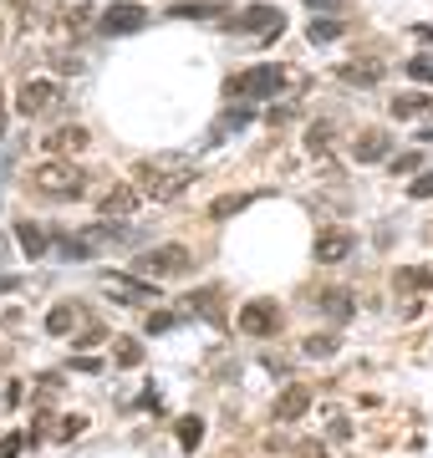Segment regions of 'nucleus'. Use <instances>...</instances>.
Masks as SVG:
<instances>
[{
  "label": "nucleus",
  "mask_w": 433,
  "mask_h": 458,
  "mask_svg": "<svg viewBox=\"0 0 433 458\" xmlns=\"http://www.w3.org/2000/svg\"><path fill=\"white\" fill-rule=\"evenodd\" d=\"M133 174L153 199H174V194H183V183L194 179V158L189 153H158V158H143Z\"/></svg>",
  "instance_id": "1"
},
{
  "label": "nucleus",
  "mask_w": 433,
  "mask_h": 458,
  "mask_svg": "<svg viewBox=\"0 0 433 458\" xmlns=\"http://www.w3.org/2000/svg\"><path fill=\"white\" fill-rule=\"evenodd\" d=\"M26 183H31L41 199H77V194H82V168L51 158V164H36Z\"/></svg>",
  "instance_id": "2"
},
{
  "label": "nucleus",
  "mask_w": 433,
  "mask_h": 458,
  "mask_svg": "<svg viewBox=\"0 0 433 458\" xmlns=\"http://www.w3.org/2000/svg\"><path fill=\"white\" fill-rule=\"evenodd\" d=\"M281 87H285L281 66H250V72H234L230 82H225V92L234 102H260V98H276Z\"/></svg>",
  "instance_id": "3"
},
{
  "label": "nucleus",
  "mask_w": 433,
  "mask_h": 458,
  "mask_svg": "<svg viewBox=\"0 0 433 458\" xmlns=\"http://www.w3.org/2000/svg\"><path fill=\"white\" fill-rule=\"evenodd\" d=\"M138 276H158V280H174V276H189L194 270V255L183 245H158V250H143L133 260Z\"/></svg>",
  "instance_id": "4"
},
{
  "label": "nucleus",
  "mask_w": 433,
  "mask_h": 458,
  "mask_svg": "<svg viewBox=\"0 0 433 458\" xmlns=\"http://www.w3.org/2000/svg\"><path fill=\"white\" fill-rule=\"evenodd\" d=\"M51 107H62V87L56 82H47V77L21 82V92H16V113L21 117H47Z\"/></svg>",
  "instance_id": "5"
},
{
  "label": "nucleus",
  "mask_w": 433,
  "mask_h": 458,
  "mask_svg": "<svg viewBox=\"0 0 433 458\" xmlns=\"http://www.w3.org/2000/svg\"><path fill=\"white\" fill-rule=\"evenodd\" d=\"M98 21H102V26H98L102 36H133V31H143V26H149V11H143V5H133V0H117V5H107Z\"/></svg>",
  "instance_id": "6"
},
{
  "label": "nucleus",
  "mask_w": 433,
  "mask_h": 458,
  "mask_svg": "<svg viewBox=\"0 0 433 458\" xmlns=\"http://www.w3.org/2000/svg\"><path fill=\"white\" fill-rule=\"evenodd\" d=\"M234 26L245 36H281L285 16H281V5H245V11L234 16Z\"/></svg>",
  "instance_id": "7"
},
{
  "label": "nucleus",
  "mask_w": 433,
  "mask_h": 458,
  "mask_svg": "<svg viewBox=\"0 0 433 458\" xmlns=\"http://www.w3.org/2000/svg\"><path fill=\"white\" fill-rule=\"evenodd\" d=\"M240 331H250V336L281 331V306H276V301H250V306L240 311Z\"/></svg>",
  "instance_id": "8"
},
{
  "label": "nucleus",
  "mask_w": 433,
  "mask_h": 458,
  "mask_svg": "<svg viewBox=\"0 0 433 458\" xmlns=\"http://www.w3.org/2000/svg\"><path fill=\"white\" fill-rule=\"evenodd\" d=\"M352 229H327V234H317V260L321 265H336V260H347L352 255Z\"/></svg>",
  "instance_id": "9"
},
{
  "label": "nucleus",
  "mask_w": 433,
  "mask_h": 458,
  "mask_svg": "<svg viewBox=\"0 0 433 458\" xmlns=\"http://www.w3.org/2000/svg\"><path fill=\"white\" fill-rule=\"evenodd\" d=\"M352 153H357V164H383L387 132L383 128H362V132H357V143H352Z\"/></svg>",
  "instance_id": "10"
},
{
  "label": "nucleus",
  "mask_w": 433,
  "mask_h": 458,
  "mask_svg": "<svg viewBox=\"0 0 433 458\" xmlns=\"http://www.w3.org/2000/svg\"><path fill=\"white\" fill-rule=\"evenodd\" d=\"M342 82H352V87H378V82H383V62H378V56L342 62Z\"/></svg>",
  "instance_id": "11"
},
{
  "label": "nucleus",
  "mask_w": 433,
  "mask_h": 458,
  "mask_svg": "<svg viewBox=\"0 0 433 458\" xmlns=\"http://www.w3.org/2000/svg\"><path fill=\"white\" fill-rule=\"evenodd\" d=\"M168 16H174V21H219V16H230V5H209V0H179V5H168Z\"/></svg>",
  "instance_id": "12"
},
{
  "label": "nucleus",
  "mask_w": 433,
  "mask_h": 458,
  "mask_svg": "<svg viewBox=\"0 0 433 458\" xmlns=\"http://www.w3.org/2000/svg\"><path fill=\"white\" fill-rule=\"evenodd\" d=\"M306 408H311V393H306V387H285V393L276 397V423H296Z\"/></svg>",
  "instance_id": "13"
},
{
  "label": "nucleus",
  "mask_w": 433,
  "mask_h": 458,
  "mask_svg": "<svg viewBox=\"0 0 433 458\" xmlns=\"http://www.w3.org/2000/svg\"><path fill=\"white\" fill-rule=\"evenodd\" d=\"M77 327H82V306H77V301H62V306L47 316V331H51V336H72Z\"/></svg>",
  "instance_id": "14"
},
{
  "label": "nucleus",
  "mask_w": 433,
  "mask_h": 458,
  "mask_svg": "<svg viewBox=\"0 0 433 458\" xmlns=\"http://www.w3.org/2000/svg\"><path fill=\"white\" fill-rule=\"evenodd\" d=\"M133 209H138V189H128V183H113L102 194V214H133Z\"/></svg>",
  "instance_id": "15"
},
{
  "label": "nucleus",
  "mask_w": 433,
  "mask_h": 458,
  "mask_svg": "<svg viewBox=\"0 0 433 458\" xmlns=\"http://www.w3.org/2000/svg\"><path fill=\"white\" fill-rule=\"evenodd\" d=\"M16 240H21V250H26V255H47V229L41 225H31V219H16Z\"/></svg>",
  "instance_id": "16"
},
{
  "label": "nucleus",
  "mask_w": 433,
  "mask_h": 458,
  "mask_svg": "<svg viewBox=\"0 0 433 458\" xmlns=\"http://www.w3.org/2000/svg\"><path fill=\"white\" fill-rule=\"evenodd\" d=\"M51 153H77V148H87V128H56L47 138Z\"/></svg>",
  "instance_id": "17"
},
{
  "label": "nucleus",
  "mask_w": 433,
  "mask_h": 458,
  "mask_svg": "<svg viewBox=\"0 0 433 458\" xmlns=\"http://www.w3.org/2000/svg\"><path fill=\"white\" fill-rule=\"evenodd\" d=\"M398 291H433V265H413V270H398L393 280Z\"/></svg>",
  "instance_id": "18"
},
{
  "label": "nucleus",
  "mask_w": 433,
  "mask_h": 458,
  "mask_svg": "<svg viewBox=\"0 0 433 458\" xmlns=\"http://www.w3.org/2000/svg\"><path fill=\"white\" fill-rule=\"evenodd\" d=\"M317 306H321V311H332V316H352V311H357V295H352V291H321Z\"/></svg>",
  "instance_id": "19"
},
{
  "label": "nucleus",
  "mask_w": 433,
  "mask_h": 458,
  "mask_svg": "<svg viewBox=\"0 0 433 458\" xmlns=\"http://www.w3.org/2000/svg\"><path fill=\"white\" fill-rule=\"evenodd\" d=\"M342 31H347V21H311V26H306V36H311L317 47H327V41H336Z\"/></svg>",
  "instance_id": "20"
},
{
  "label": "nucleus",
  "mask_w": 433,
  "mask_h": 458,
  "mask_svg": "<svg viewBox=\"0 0 433 458\" xmlns=\"http://www.w3.org/2000/svg\"><path fill=\"white\" fill-rule=\"evenodd\" d=\"M250 199L255 194H225V199H215V204H209V214H215V219H230V214H240Z\"/></svg>",
  "instance_id": "21"
},
{
  "label": "nucleus",
  "mask_w": 433,
  "mask_h": 458,
  "mask_svg": "<svg viewBox=\"0 0 433 458\" xmlns=\"http://www.w3.org/2000/svg\"><path fill=\"white\" fill-rule=\"evenodd\" d=\"M113 352H117V367H138V361H143V346H138L133 336H117Z\"/></svg>",
  "instance_id": "22"
},
{
  "label": "nucleus",
  "mask_w": 433,
  "mask_h": 458,
  "mask_svg": "<svg viewBox=\"0 0 433 458\" xmlns=\"http://www.w3.org/2000/svg\"><path fill=\"white\" fill-rule=\"evenodd\" d=\"M336 346H342L336 336H306V346H301V352H306L311 361H327V357L336 352Z\"/></svg>",
  "instance_id": "23"
},
{
  "label": "nucleus",
  "mask_w": 433,
  "mask_h": 458,
  "mask_svg": "<svg viewBox=\"0 0 433 458\" xmlns=\"http://www.w3.org/2000/svg\"><path fill=\"white\" fill-rule=\"evenodd\" d=\"M200 438H204L200 418H179V443H183V448H200Z\"/></svg>",
  "instance_id": "24"
},
{
  "label": "nucleus",
  "mask_w": 433,
  "mask_h": 458,
  "mask_svg": "<svg viewBox=\"0 0 433 458\" xmlns=\"http://www.w3.org/2000/svg\"><path fill=\"white\" fill-rule=\"evenodd\" d=\"M418 107H429V98H418V92H403V98H393V117H413Z\"/></svg>",
  "instance_id": "25"
},
{
  "label": "nucleus",
  "mask_w": 433,
  "mask_h": 458,
  "mask_svg": "<svg viewBox=\"0 0 433 458\" xmlns=\"http://www.w3.org/2000/svg\"><path fill=\"white\" fill-rule=\"evenodd\" d=\"M245 123H250V113H245V107H234V113H225V117H219L215 138H225V132H234V128H245Z\"/></svg>",
  "instance_id": "26"
},
{
  "label": "nucleus",
  "mask_w": 433,
  "mask_h": 458,
  "mask_svg": "<svg viewBox=\"0 0 433 458\" xmlns=\"http://www.w3.org/2000/svg\"><path fill=\"white\" fill-rule=\"evenodd\" d=\"M327 143H332V128H327V123H317V128L306 132V148H311V153H327Z\"/></svg>",
  "instance_id": "27"
},
{
  "label": "nucleus",
  "mask_w": 433,
  "mask_h": 458,
  "mask_svg": "<svg viewBox=\"0 0 433 458\" xmlns=\"http://www.w3.org/2000/svg\"><path fill=\"white\" fill-rule=\"evenodd\" d=\"M408 77H418V82H433V62H429V56H413V62H408Z\"/></svg>",
  "instance_id": "28"
},
{
  "label": "nucleus",
  "mask_w": 433,
  "mask_h": 458,
  "mask_svg": "<svg viewBox=\"0 0 433 458\" xmlns=\"http://www.w3.org/2000/svg\"><path fill=\"white\" fill-rule=\"evenodd\" d=\"M408 194H413V199H433V174H418Z\"/></svg>",
  "instance_id": "29"
},
{
  "label": "nucleus",
  "mask_w": 433,
  "mask_h": 458,
  "mask_svg": "<svg viewBox=\"0 0 433 458\" xmlns=\"http://www.w3.org/2000/svg\"><path fill=\"white\" fill-rule=\"evenodd\" d=\"M21 443H26L21 433H5V438H0V458H16V454H21Z\"/></svg>",
  "instance_id": "30"
},
{
  "label": "nucleus",
  "mask_w": 433,
  "mask_h": 458,
  "mask_svg": "<svg viewBox=\"0 0 433 458\" xmlns=\"http://www.w3.org/2000/svg\"><path fill=\"white\" fill-rule=\"evenodd\" d=\"M393 174H418V153H403V158H393Z\"/></svg>",
  "instance_id": "31"
},
{
  "label": "nucleus",
  "mask_w": 433,
  "mask_h": 458,
  "mask_svg": "<svg viewBox=\"0 0 433 458\" xmlns=\"http://www.w3.org/2000/svg\"><path fill=\"white\" fill-rule=\"evenodd\" d=\"M82 428H87V418H67V423H62V438H77Z\"/></svg>",
  "instance_id": "32"
},
{
  "label": "nucleus",
  "mask_w": 433,
  "mask_h": 458,
  "mask_svg": "<svg viewBox=\"0 0 433 458\" xmlns=\"http://www.w3.org/2000/svg\"><path fill=\"white\" fill-rule=\"evenodd\" d=\"M311 11H347V0H311Z\"/></svg>",
  "instance_id": "33"
},
{
  "label": "nucleus",
  "mask_w": 433,
  "mask_h": 458,
  "mask_svg": "<svg viewBox=\"0 0 433 458\" xmlns=\"http://www.w3.org/2000/svg\"><path fill=\"white\" fill-rule=\"evenodd\" d=\"M5 26H11V21H5V11H0V47H5Z\"/></svg>",
  "instance_id": "34"
},
{
  "label": "nucleus",
  "mask_w": 433,
  "mask_h": 458,
  "mask_svg": "<svg viewBox=\"0 0 433 458\" xmlns=\"http://www.w3.org/2000/svg\"><path fill=\"white\" fill-rule=\"evenodd\" d=\"M0 132H5V102H0Z\"/></svg>",
  "instance_id": "35"
}]
</instances>
